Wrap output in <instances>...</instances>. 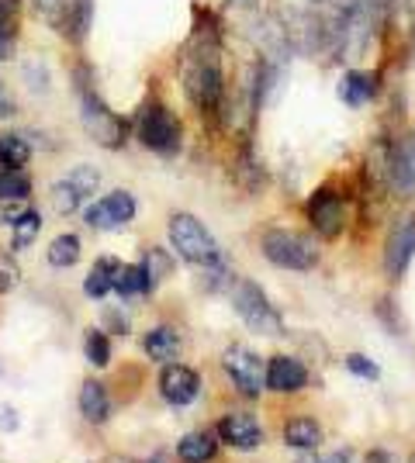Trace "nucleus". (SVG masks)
Here are the masks:
<instances>
[{
    "label": "nucleus",
    "instance_id": "1",
    "mask_svg": "<svg viewBox=\"0 0 415 463\" xmlns=\"http://www.w3.org/2000/svg\"><path fill=\"white\" fill-rule=\"evenodd\" d=\"M73 80H77L80 125H83V132L94 138L98 146H104V149H121V146L128 142L132 125L108 108V100L98 94V83H94V77H90V70H87V66H77Z\"/></svg>",
    "mask_w": 415,
    "mask_h": 463
},
{
    "label": "nucleus",
    "instance_id": "2",
    "mask_svg": "<svg viewBox=\"0 0 415 463\" xmlns=\"http://www.w3.org/2000/svg\"><path fill=\"white\" fill-rule=\"evenodd\" d=\"M377 149L384 159L388 194L401 204L415 201V125L398 121L391 128H384L377 138Z\"/></svg>",
    "mask_w": 415,
    "mask_h": 463
},
{
    "label": "nucleus",
    "instance_id": "3",
    "mask_svg": "<svg viewBox=\"0 0 415 463\" xmlns=\"http://www.w3.org/2000/svg\"><path fill=\"white\" fill-rule=\"evenodd\" d=\"M229 294H232V311L242 318V326L257 335H267V339H280L288 335V326H284V315L277 311V305L270 301V294L259 288L257 280L250 277H236L229 284Z\"/></svg>",
    "mask_w": 415,
    "mask_h": 463
},
{
    "label": "nucleus",
    "instance_id": "4",
    "mask_svg": "<svg viewBox=\"0 0 415 463\" xmlns=\"http://www.w3.org/2000/svg\"><path fill=\"white\" fill-rule=\"evenodd\" d=\"M166 235H170L174 252H177L184 263H191V267H204V270H208V267L225 263V252H222V246L215 242V235L204 229V222H201L198 214H191V212L170 214Z\"/></svg>",
    "mask_w": 415,
    "mask_h": 463
},
{
    "label": "nucleus",
    "instance_id": "5",
    "mask_svg": "<svg viewBox=\"0 0 415 463\" xmlns=\"http://www.w3.org/2000/svg\"><path fill=\"white\" fill-rule=\"evenodd\" d=\"M259 252L277 270L291 273H312L322 260L316 239H308L295 229H267L259 235Z\"/></svg>",
    "mask_w": 415,
    "mask_h": 463
},
{
    "label": "nucleus",
    "instance_id": "6",
    "mask_svg": "<svg viewBox=\"0 0 415 463\" xmlns=\"http://www.w3.org/2000/svg\"><path fill=\"white\" fill-rule=\"evenodd\" d=\"M136 136L146 149H153L156 156H166V159L184 149V125H180V118L174 115L166 104H159V100H149V104L138 111Z\"/></svg>",
    "mask_w": 415,
    "mask_h": 463
},
{
    "label": "nucleus",
    "instance_id": "7",
    "mask_svg": "<svg viewBox=\"0 0 415 463\" xmlns=\"http://www.w3.org/2000/svg\"><path fill=\"white\" fill-rule=\"evenodd\" d=\"M305 218L318 239L336 242L339 235L350 225V212H346V194L336 184H318L316 191L305 201Z\"/></svg>",
    "mask_w": 415,
    "mask_h": 463
},
{
    "label": "nucleus",
    "instance_id": "8",
    "mask_svg": "<svg viewBox=\"0 0 415 463\" xmlns=\"http://www.w3.org/2000/svg\"><path fill=\"white\" fill-rule=\"evenodd\" d=\"M415 260V212H401L388 225L384 246H381V270L388 277V284H401L405 273Z\"/></svg>",
    "mask_w": 415,
    "mask_h": 463
},
{
    "label": "nucleus",
    "instance_id": "9",
    "mask_svg": "<svg viewBox=\"0 0 415 463\" xmlns=\"http://www.w3.org/2000/svg\"><path fill=\"white\" fill-rule=\"evenodd\" d=\"M222 370L242 398H259L267 391V360L250 346H229L222 353Z\"/></svg>",
    "mask_w": 415,
    "mask_h": 463
},
{
    "label": "nucleus",
    "instance_id": "10",
    "mask_svg": "<svg viewBox=\"0 0 415 463\" xmlns=\"http://www.w3.org/2000/svg\"><path fill=\"white\" fill-rule=\"evenodd\" d=\"M136 212H138L136 194L111 191V194H104L100 201H94V204L83 212V222H87L90 229H98V232H115V229H125V225L136 218Z\"/></svg>",
    "mask_w": 415,
    "mask_h": 463
},
{
    "label": "nucleus",
    "instance_id": "11",
    "mask_svg": "<svg viewBox=\"0 0 415 463\" xmlns=\"http://www.w3.org/2000/svg\"><path fill=\"white\" fill-rule=\"evenodd\" d=\"M215 432L222 446H232L236 453H253L267 439V432H263V425H259L253 411H229V415H222Z\"/></svg>",
    "mask_w": 415,
    "mask_h": 463
},
{
    "label": "nucleus",
    "instance_id": "12",
    "mask_svg": "<svg viewBox=\"0 0 415 463\" xmlns=\"http://www.w3.org/2000/svg\"><path fill=\"white\" fill-rule=\"evenodd\" d=\"M159 394H163L166 405H174V408L194 405L201 394L198 370L187 367V364H163V373H159Z\"/></svg>",
    "mask_w": 415,
    "mask_h": 463
},
{
    "label": "nucleus",
    "instance_id": "13",
    "mask_svg": "<svg viewBox=\"0 0 415 463\" xmlns=\"http://www.w3.org/2000/svg\"><path fill=\"white\" fill-rule=\"evenodd\" d=\"M381 70H360V66H350L336 83V97L346 104V108H367V104H374L381 90H384V83H381Z\"/></svg>",
    "mask_w": 415,
    "mask_h": 463
},
{
    "label": "nucleus",
    "instance_id": "14",
    "mask_svg": "<svg viewBox=\"0 0 415 463\" xmlns=\"http://www.w3.org/2000/svg\"><path fill=\"white\" fill-rule=\"evenodd\" d=\"M308 377L312 373L305 367V360L295 353H274L267 360V391L274 394H297L308 387Z\"/></svg>",
    "mask_w": 415,
    "mask_h": 463
},
{
    "label": "nucleus",
    "instance_id": "15",
    "mask_svg": "<svg viewBox=\"0 0 415 463\" xmlns=\"http://www.w3.org/2000/svg\"><path fill=\"white\" fill-rule=\"evenodd\" d=\"M280 439H284L288 449H297V453H316V449H322V443H325V429H322L318 419H312V415H295V419H288V422H284Z\"/></svg>",
    "mask_w": 415,
    "mask_h": 463
},
{
    "label": "nucleus",
    "instance_id": "16",
    "mask_svg": "<svg viewBox=\"0 0 415 463\" xmlns=\"http://www.w3.org/2000/svg\"><path fill=\"white\" fill-rule=\"evenodd\" d=\"M218 439L215 429H194V432H187V436H180L177 443V460L180 463H212L218 457Z\"/></svg>",
    "mask_w": 415,
    "mask_h": 463
},
{
    "label": "nucleus",
    "instance_id": "17",
    "mask_svg": "<svg viewBox=\"0 0 415 463\" xmlns=\"http://www.w3.org/2000/svg\"><path fill=\"white\" fill-rule=\"evenodd\" d=\"M90 21H94V0H70L62 18L56 21V32L70 42H83L90 32Z\"/></svg>",
    "mask_w": 415,
    "mask_h": 463
},
{
    "label": "nucleus",
    "instance_id": "18",
    "mask_svg": "<svg viewBox=\"0 0 415 463\" xmlns=\"http://www.w3.org/2000/svg\"><path fill=\"white\" fill-rule=\"evenodd\" d=\"M121 263L115 256H100L98 263L90 267V273L83 277V294L90 298V301H104L111 290H115V277H118Z\"/></svg>",
    "mask_w": 415,
    "mask_h": 463
},
{
    "label": "nucleus",
    "instance_id": "19",
    "mask_svg": "<svg viewBox=\"0 0 415 463\" xmlns=\"http://www.w3.org/2000/svg\"><path fill=\"white\" fill-rule=\"evenodd\" d=\"M142 349H146L149 360L170 364V360H177L180 353V332L174 326H153L142 339Z\"/></svg>",
    "mask_w": 415,
    "mask_h": 463
},
{
    "label": "nucleus",
    "instance_id": "20",
    "mask_svg": "<svg viewBox=\"0 0 415 463\" xmlns=\"http://www.w3.org/2000/svg\"><path fill=\"white\" fill-rule=\"evenodd\" d=\"M80 415L90 425H104L111 415V398H108V387L100 381H83L80 387Z\"/></svg>",
    "mask_w": 415,
    "mask_h": 463
},
{
    "label": "nucleus",
    "instance_id": "21",
    "mask_svg": "<svg viewBox=\"0 0 415 463\" xmlns=\"http://www.w3.org/2000/svg\"><path fill=\"white\" fill-rule=\"evenodd\" d=\"M18 24L21 0H0V62L14 59V52H18Z\"/></svg>",
    "mask_w": 415,
    "mask_h": 463
},
{
    "label": "nucleus",
    "instance_id": "22",
    "mask_svg": "<svg viewBox=\"0 0 415 463\" xmlns=\"http://www.w3.org/2000/svg\"><path fill=\"white\" fill-rule=\"evenodd\" d=\"M153 290L149 277L142 270V263H121L118 277H115V294L121 301H136V298H146Z\"/></svg>",
    "mask_w": 415,
    "mask_h": 463
},
{
    "label": "nucleus",
    "instance_id": "23",
    "mask_svg": "<svg viewBox=\"0 0 415 463\" xmlns=\"http://www.w3.org/2000/svg\"><path fill=\"white\" fill-rule=\"evenodd\" d=\"M80 235H73V232H62V235H56L52 242H49V252H45V260H49V267H56V270H70L73 263L80 260Z\"/></svg>",
    "mask_w": 415,
    "mask_h": 463
},
{
    "label": "nucleus",
    "instance_id": "24",
    "mask_svg": "<svg viewBox=\"0 0 415 463\" xmlns=\"http://www.w3.org/2000/svg\"><path fill=\"white\" fill-rule=\"evenodd\" d=\"M32 159V146L24 136H0V170H24V163Z\"/></svg>",
    "mask_w": 415,
    "mask_h": 463
},
{
    "label": "nucleus",
    "instance_id": "25",
    "mask_svg": "<svg viewBox=\"0 0 415 463\" xmlns=\"http://www.w3.org/2000/svg\"><path fill=\"white\" fill-rule=\"evenodd\" d=\"M42 232V218H39V212H28L21 214V218H14L11 222V250L14 252H21V250H28L32 242H35V235Z\"/></svg>",
    "mask_w": 415,
    "mask_h": 463
},
{
    "label": "nucleus",
    "instance_id": "26",
    "mask_svg": "<svg viewBox=\"0 0 415 463\" xmlns=\"http://www.w3.org/2000/svg\"><path fill=\"white\" fill-rule=\"evenodd\" d=\"M142 270H146V277H149V284H153V290L174 273V256L166 250H159V246H149L146 250V256H142Z\"/></svg>",
    "mask_w": 415,
    "mask_h": 463
},
{
    "label": "nucleus",
    "instance_id": "27",
    "mask_svg": "<svg viewBox=\"0 0 415 463\" xmlns=\"http://www.w3.org/2000/svg\"><path fill=\"white\" fill-rule=\"evenodd\" d=\"M83 353H87V364L90 367H108L111 364V339L104 328H87L83 335Z\"/></svg>",
    "mask_w": 415,
    "mask_h": 463
},
{
    "label": "nucleus",
    "instance_id": "28",
    "mask_svg": "<svg viewBox=\"0 0 415 463\" xmlns=\"http://www.w3.org/2000/svg\"><path fill=\"white\" fill-rule=\"evenodd\" d=\"M28 194H32V180L24 170H0V204L28 201Z\"/></svg>",
    "mask_w": 415,
    "mask_h": 463
},
{
    "label": "nucleus",
    "instance_id": "29",
    "mask_svg": "<svg viewBox=\"0 0 415 463\" xmlns=\"http://www.w3.org/2000/svg\"><path fill=\"white\" fill-rule=\"evenodd\" d=\"M80 204H83V194L62 176L60 184L52 187V208H56L60 214H73V212H80Z\"/></svg>",
    "mask_w": 415,
    "mask_h": 463
},
{
    "label": "nucleus",
    "instance_id": "30",
    "mask_svg": "<svg viewBox=\"0 0 415 463\" xmlns=\"http://www.w3.org/2000/svg\"><path fill=\"white\" fill-rule=\"evenodd\" d=\"M343 367H346V373L360 377V381H381V367H377L367 353H346L343 356Z\"/></svg>",
    "mask_w": 415,
    "mask_h": 463
},
{
    "label": "nucleus",
    "instance_id": "31",
    "mask_svg": "<svg viewBox=\"0 0 415 463\" xmlns=\"http://www.w3.org/2000/svg\"><path fill=\"white\" fill-rule=\"evenodd\" d=\"M21 284V267L11 252H0V294H11Z\"/></svg>",
    "mask_w": 415,
    "mask_h": 463
},
{
    "label": "nucleus",
    "instance_id": "32",
    "mask_svg": "<svg viewBox=\"0 0 415 463\" xmlns=\"http://www.w3.org/2000/svg\"><path fill=\"white\" fill-rule=\"evenodd\" d=\"M73 187H77L83 197H90V194L100 187V174L94 170V166H77V170H70V176H66Z\"/></svg>",
    "mask_w": 415,
    "mask_h": 463
},
{
    "label": "nucleus",
    "instance_id": "33",
    "mask_svg": "<svg viewBox=\"0 0 415 463\" xmlns=\"http://www.w3.org/2000/svg\"><path fill=\"white\" fill-rule=\"evenodd\" d=\"M32 4H35L39 18H45L52 28H56V21L62 18V11H66V4H70V0H32Z\"/></svg>",
    "mask_w": 415,
    "mask_h": 463
},
{
    "label": "nucleus",
    "instance_id": "34",
    "mask_svg": "<svg viewBox=\"0 0 415 463\" xmlns=\"http://www.w3.org/2000/svg\"><path fill=\"white\" fill-rule=\"evenodd\" d=\"M297 463H350V453L346 449H336V453H301Z\"/></svg>",
    "mask_w": 415,
    "mask_h": 463
},
{
    "label": "nucleus",
    "instance_id": "35",
    "mask_svg": "<svg viewBox=\"0 0 415 463\" xmlns=\"http://www.w3.org/2000/svg\"><path fill=\"white\" fill-rule=\"evenodd\" d=\"M0 429H4V432H14V429H18V411L11 405L0 408Z\"/></svg>",
    "mask_w": 415,
    "mask_h": 463
},
{
    "label": "nucleus",
    "instance_id": "36",
    "mask_svg": "<svg viewBox=\"0 0 415 463\" xmlns=\"http://www.w3.org/2000/svg\"><path fill=\"white\" fill-rule=\"evenodd\" d=\"M405 52H409V59L415 62V18L409 21V32H405Z\"/></svg>",
    "mask_w": 415,
    "mask_h": 463
},
{
    "label": "nucleus",
    "instance_id": "37",
    "mask_svg": "<svg viewBox=\"0 0 415 463\" xmlns=\"http://www.w3.org/2000/svg\"><path fill=\"white\" fill-rule=\"evenodd\" d=\"M14 111V100L7 97V90H4V83H0V118H7Z\"/></svg>",
    "mask_w": 415,
    "mask_h": 463
},
{
    "label": "nucleus",
    "instance_id": "38",
    "mask_svg": "<svg viewBox=\"0 0 415 463\" xmlns=\"http://www.w3.org/2000/svg\"><path fill=\"white\" fill-rule=\"evenodd\" d=\"M305 4V11H322V7H329L333 0H301Z\"/></svg>",
    "mask_w": 415,
    "mask_h": 463
},
{
    "label": "nucleus",
    "instance_id": "39",
    "mask_svg": "<svg viewBox=\"0 0 415 463\" xmlns=\"http://www.w3.org/2000/svg\"><path fill=\"white\" fill-rule=\"evenodd\" d=\"M409 463H415V449H412V457H409Z\"/></svg>",
    "mask_w": 415,
    "mask_h": 463
}]
</instances>
